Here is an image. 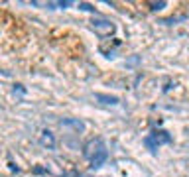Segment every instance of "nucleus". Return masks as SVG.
I'll use <instances>...</instances> for the list:
<instances>
[{
  "label": "nucleus",
  "instance_id": "obj_6",
  "mask_svg": "<svg viewBox=\"0 0 189 177\" xmlns=\"http://www.w3.org/2000/svg\"><path fill=\"white\" fill-rule=\"evenodd\" d=\"M106 158H108V152H106V150L100 152V153H97V156L91 159V167H93V169H99V167L106 161Z\"/></svg>",
  "mask_w": 189,
  "mask_h": 177
},
{
  "label": "nucleus",
  "instance_id": "obj_8",
  "mask_svg": "<svg viewBox=\"0 0 189 177\" xmlns=\"http://www.w3.org/2000/svg\"><path fill=\"white\" fill-rule=\"evenodd\" d=\"M165 6H168V2H164V0H162V2H152L150 8L152 10H162V8H165Z\"/></svg>",
  "mask_w": 189,
  "mask_h": 177
},
{
  "label": "nucleus",
  "instance_id": "obj_3",
  "mask_svg": "<svg viewBox=\"0 0 189 177\" xmlns=\"http://www.w3.org/2000/svg\"><path fill=\"white\" fill-rule=\"evenodd\" d=\"M91 24H93L94 34H99L100 38H106V35L114 34V24H112V22H108V20H93Z\"/></svg>",
  "mask_w": 189,
  "mask_h": 177
},
{
  "label": "nucleus",
  "instance_id": "obj_4",
  "mask_svg": "<svg viewBox=\"0 0 189 177\" xmlns=\"http://www.w3.org/2000/svg\"><path fill=\"white\" fill-rule=\"evenodd\" d=\"M61 128H73L77 134L79 132H85V124L81 120H77V118H63V120L59 122Z\"/></svg>",
  "mask_w": 189,
  "mask_h": 177
},
{
  "label": "nucleus",
  "instance_id": "obj_7",
  "mask_svg": "<svg viewBox=\"0 0 189 177\" xmlns=\"http://www.w3.org/2000/svg\"><path fill=\"white\" fill-rule=\"evenodd\" d=\"M94 99L103 105H118V97H111V94H103V93H97Z\"/></svg>",
  "mask_w": 189,
  "mask_h": 177
},
{
  "label": "nucleus",
  "instance_id": "obj_2",
  "mask_svg": "<svg viewBox=\"0 0 189 177\" xmlns=\"http://www.w3.org/2000/svg\"><path fill=\"white\" fill-rule=\"evenodd\" d=\"M106 148H105V142L100 138H93V140H89V142L85 144V150H83V156L87 158V159H93L97 153H100V152H105Z\"/></svg>",
  "mask_w": 189,
  "mask_h": 177
},
{
  "label": "nucleus",
  "instance_id": "obj_1",
  "mask_svg": "<svg viewBox=\"0 0 189 177\" xmlns=\"http://www.w3.org/2000/svg\"><path fill=\"white\" fill-rule=\"evenodd\" d=\"M162 144H171V136L165 130H152V134L144 138V146L150 152H156L158 146H162Z\"/></svg>",
  "mask_w": 189,
  "mask_h": 177
},
{
  "label": "nucleus",
  "instance_id": "obj_10",
  "mask_svg": "<svg viewBox=\"0 0 189 177\" xmlns=\"http://www.w3.org/2000/svg\"><path fill=\"white\" fill-rule=\"evenodd\" d=\"M57 6H59V8H67V6H71L73 2H69V0H65V2H55Z\"/></svg>",
  "mask_w": 189,
  "mask_h": 177
},
{
  "label": "nucleus",
  "instance_id": "obj_9",
  "mask_svg": "<svg viewBox=\"0 0 189 177\" xmlns=\"http://www.w3.org/2000/svg\"><path fill=\"white\" fill-rule=\"evenodd\" d=\"M79 8H81V10H87V12H94V6L87 4V2H79Z\"/></svg>",
  "mask_w": 189,
  "mask_h": 177
},
{
  "label": "nucleus",
  "instance_id": "obj_11",
  "mask_svg": "<svg viewBox=\"0 0 189 177\" xmlns=\"http://www.w3.org/2000/svg\"><path fill=\"white\" fill-rule=\"evenodd\" d=\"M79 177H91V175H79Z\"/></svg>",
  "mask_w": 189,
  "mask_h": 177
},
{
  "label": "nucleus",
  "instance_id": "obj_5",
  "mask_svg": "<svg viewBox=\"0 0 189 177\" xmlns=\"http://www.w3.org/2000/svg\"><path fill=\"white\" fill-rule=\"evenodd\" d=\"M40 144L43 148H47V150H53V148H55V138H53V134L49 130H43L41 136H40Z\"/></svg>",
  "mask_w": 189,
  "mask_h": 177
}]
</instances>
